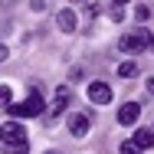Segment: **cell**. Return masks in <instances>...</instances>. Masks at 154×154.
Segmentation results:
<instances>
[{
    "label": "cell",
    "instance_id": "obj_1",
    "mask_svg": "<svg viewBox=\"0 0 154 154\" xmlns=\"http://www.w3.org/2000/svg\"><path fill=\"white\" fill-rule=\"evenodd\" d=\"M43 95L39 92H30L26 95V102H20V105H7V112L13 115V118H33V115H43Z\"/></svg>",
    "mask_w": 154,
    "mask_h": 154
},
{
    "label": "cell",
    "instance_id": "obj_2",
    "mask_svg": "<svg viewBox=\"0 0 154 154\" xmlns=\"http://www.w3.org/2000/svg\"><path fill=\"white\" fill-rule=\"evenodd\" d=\"M144 46H151V36H148V30H141V26L118 39V49H122V53H138V49H144Z\"/></svg>",
    "mask_w": 154,
    "mask_h": 154
},
{
    "label": "cell",
    "instance_id": "obj_3",
    "mask_svg": "<svg viewBox=\"0 0 154 154\" xmlns=\"http://www.w3.org/2000/svg\"><path fill=\"white\" fill-rule=\"evenodd\" d=\"M0 141H3V144H17V141H26V128L20 125V118H13V122L0 125Z\"/></svg>",
    "mask_w": 154,
    "mask_h": 154
},
{
    "label": "cell",
    "instance_id": "obj_4",
    "mask_svg": "<svg viewBox=\"0 0 154 154\" xmlns=\"http://www.w3.org/2000/svg\"><path fill=\"white\" fill-rule=\"evenodd\" d=\"M69 102H72V89H69V85H59V89H56V95H53L49 115H53V118H56V115H62V112L69 108Z\"/></svg>",
    "mask_w": 154,
    "mask_h": 154
},
{
    "label": "cell",
    "instance_id": "obj_5",
    "mask_svg": "<svg viewBox=\"0 0 154 154\" xmlns=\"http://www.w3.org/2000/svg\"><path fill=\"white\" fill-rule=\"evenodd\" d=\"M89 102H92V105H108V102H112V89H108L105 82H92V85H89Z\"/></svg>",
    "mask_w": 154,
    "mask_h": 154
},
{
    "label": "cell",
    "instance_id": "obj_6",
    "mask_svg": "<svg viewBox=\"0 0 154 154\" xmlns=\"http://www.w3.org/2000/svg\"><path fill=\"white\" fill-rule=\"evenodd\" d=\"M69 131H72L75 138H85V134H89V115L72 112V115H69Z\"/></svg>",
    "mask_w": 154,
    "mask_h": 154
},
{
    "label": "cell",
    "instance_id": "obj_7",
    "mask_svg": "<svg viewBox=\"0 0 154 154\" xmlns=\"http://www.w3.org/2000/svg\"><path fill=\"white\" fill-rule=\"evenodd\" d=\"M138 115H141V105L138 102H125L122 108H118V125H134Z\"/></svg>",
    "mask_w": 154,
    "mask_h": 154
},
{
    "label": "cell",
    "instance_id": "obj_8",
    "mask_svg": "<svg viewBox=\"0 0 154 154\" xmlns=\"http://www.w3.org/2000/svg\"><path fill=\"white\" fill-rule=\"evenodd\" d=\"M56 23H59L62 33H72L75 26H79V17L72 13V10H59V17H56Z\"/></svg>",
    "mask_w": 154,
    "mask_h": 154
},
{
    "label": "cell",
    "instance_id": "obj_9",
    "mask_svg": "<svg viewBox=\"0 0 154 154\" xmlns=\"http://www.w3.org/2000/svg\"><path fill=\"white\" fill-rule=\"evenodd\" d=\"M134 141H138V148H141V151H144V148H154V131H151V128L134 131Z\"/></svg>",
    "mask_w": 154,
    "mask_h": 154
},
{
    "label": "cell",
    "instance_id": "obj_10",
    "mask_svg": "<svg viewBox=\"0 0 154 154\" xmlns=\"http://www.w3.org/2000/svg\"><path fill=\"white\" fill-rule=\"evenodd\" d=\"M134 72H138V66H134V62H122V66H118V75H122V79H131Z\"/></svg>",
    "mask_w": 154,
    "mask_h": 154
},
{
    "label": "cell",
    "instance_id": "obj_11",
    "mask_svg": "<svg viewBox=\"0 0 154 154\" xmlns=\"http://www.w3.org/2000/svg\"><path fill=\"white\" fill-rule=\"evenodd\" d=\"M26 148H30L26 141H17V144H3V151H7V154H26Z\"/></svg>",
    "mask_w": 154,
    "mask_h": 154
},
{
    "label": "cell",
    "instance_id": "obj_12",
    "mask_svg": "<svg viewBox=\"0 0 154 154\" xmlns=\"http://www.w3.org/2000/svg\"><path fill=\"white\" fill-rule=\"evenodd\" d=\"M122 154H141L138 141H134V138H131V141H122Z\"/></svg>",
    "mask_w": 154,
    "mask_h": 154
},
{
    "label": "cell",
    "instance_id": "obj_13",
    "mask_svg": "<svg viewBox=\"0 0 154 154\" xmlns=\"http://www.w3.org/2000/svg\"><path fill=\"white\" fill-rule=\"evenodd\" d=\"M10 98H13V92H10L7 85H0V108H7V105H10Z\"/></svg>",
    "mask_w": 154,
    "mask_h": 154
},
{
    "label": "cell",
    "instance_id": "obj_14",
    "mask_svg": "<svg viewBox=\"0 0 154 154\" xmlns=\"http://www.w3.org/2000/svg\"><path fill=\"white\" fill-rule=\"evenodd\" d=\"M7 56H10V49H7V46H3V43H0V62L7 59Z\"/></svg>",
    "mask_w": 154,
    "mask_h": 154
},
{
    "label": "cell",
    "instance_id": "obj_15",
    "mask_svg": "<svg viewBox=\"0 0 154 154\" xmlns=\"http://www.w3.org/2000/svg\"><path fill=\"white\" fill-rule=\"evenodd\" d=\"M144 89H148V92L154 95V79H148V82H144Z\"/></svg>",
    "mask_w": 154,
    "mask_h": 154
},
{
    "label": "cell",
    "instance_id": "obj_16",
    "mask_svg": "<svg viewBox=\"0 0 154 154\" xmlns=\"http://www.w3.org/2000/svg\"><path fill=\"white\" fill-rule=\"evenodd\" d=\"M72 3H89V0H72Z\"/></svg>",
    "mask_w": 154,
    "mask_h": 154
},
{
    "label": "cell",
    "instance_id": "obj_17",
    "mask_svg": "<svg viewBox=\"0 0 154 154\" xmlns=\"http://www.w3.org/2000/svg\"><path fill=\"white\" fill-rule=\"evenodd\" d=\"M151 53H154V36H151Z\"/></svg>",
    "mask_w": 154,
    "mask_h": 154
},
{
    "label": "cell",
    "instance_id": "obj_18",
    "mask_svg": "<svg viewBox=\"0 0 154 154\" xmlns=\"http://www.w3.org/2000/svg\"><path fill=\"white\" fill-rule=\"evenodd\" d=\"M115 3H128V0H115Z\"/></svg>",
    "mask_w": 154,
    "mask_h": 154
},
{
    "label": "cell",
    "instance_id": "obj_19",
    "mask_svg": "<svg viewBox=\"0 0 154 154\" xmlns=\"http://www.w3.org/2000/svg\"><path fill=\"white\" fill-rule=\"evenodd\" d=\"M46 154H59V151H46Z\"/></svg>",
    "mask_w": 154,
    "mask_h": 154
}]
</instances>
